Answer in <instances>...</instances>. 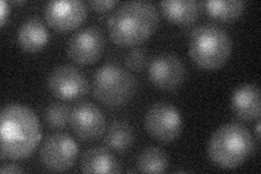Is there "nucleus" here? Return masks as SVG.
I'll use <instances>...</instances> for the list:
<instances>
[{"label":"nucleus","instance_id":"obj_1","mask_svg":"<svg viewBox=\"0 0 261 174\" xmlns=\"http://www.w3.org/2000/svg\"><path fill=\"white\" fill-rule=\"evenodd\" d=\"M42 139L37 115L20 104L7 105L0 113V152L3 158L25 159Z\"/></svg>","mask_w":261,"mask_h":174},{"label":"nucleus","instance_id":"obj_2","mask_svg":"<svg viewBox=\"0 0 261 174\" xmlns=\"http://www.w3.org/2000/svg\"><path fill=\"white\" fill-rule=\"evenodd\" d=\"M159 24L156 6L147 0H130L112 12L108 20L111 39L119 46L130 47L149 38Z\"/></svg>","mask_w":261,"mask_h":174},{"label":"nucleus","instance_id":"obj_3","mask_svg":"<svg viewBox=\"0 0 261 174\" xmlns=\"http://www.w3.org/2000/svg\"><path fill=\"white\" fill-rule=\"evenodd\" d=\"M255 143L249 130L240 123H226L214 132L208 143V156L217 167L234 169L254 152Z\"/></svg>","mask_w":261,"mask_h":174},{"label":"nucleus","instance_id":"obj_4","mask_svg":"<svg viewBox=\"0 0 261 174\" xmlns=\"http://www.w3.org/2000/svg\"><path fill=\"white\" fill-rule=\"evenodd\" d=\"M231 53L230 35L216 24H200L191 33L189 54L193 61L202 69L215 70L222 67Z\"/></svg>","mask_w":261,"mask_h":174},{"label":"nucleus","instance_id":"obj_5","mask_svg":"<svg viewBox=\"0 0 261 174\" xmlns=\"http://www.w3.org/2000/svg\"><path fill=\"white\" fill-rule=\"evenodd\" d=\"M137 82L129 71L116 63H106L93 77V94L98 102L108 107L128 103L136 93Z\"/></svg>","mask_w":261,"mask_h":174},{"label":"nucleus","instance_id":"obj_6","mask_svg":"<svg viewBox=\"0 0 261 174\" xmlns=\"http://www.w3.org/2000/svg\"><path fill=\"white\" fill-rule=\"evenodd\" d=\"M183 121L177 108L170 103L153 104L145 115V127L148 133L163 143L175 140L181 134Z\"/></svg>","mask_w":261,"mask_h":174},{"label":"nucleus","instance_id":"obj_7","mask_svg":"<svg viewBox=\"0 0 261 174\" xmlns=\"http://www.w3.org/2000/svg\"><path fill=\"white\" fill-rule=\"evenodd\" d=\"M79 155V146L72 136L65 133L48 135L40 147L39 157L44 167L50 171H67L73 167Z\"/></svg>","mask_w":261,"mask_h":174},{"label":"nucleus","instance_id":"obj_8","mask_svg":"<svg viewBox=\"0 0 261 174\" xmlns=\"http://www.w3.org/2000/svg\"><path fill=\"white\" fill-rule=\"evenodd\" d=\"M48 89L62 101H75L83 98L89 89V83L84 73L74 65L61 64L56 67L47 81Z\"/></svg>","mask_w":261,"mask_h":174},{"label":"nucleus","instance_id":"obj_9","mask_svg":"<svg viewBox=\"0 0 261 174\" xmlns=\"http://www.w3.org/2000/svg\"><path fill=\"white\" fill-rule=\"evenodd\" d=\"M70 126L80 139L93 142L105 134L107 121L99 107L93 103L82 102L71 110Z\"/></svg>","mask_w":261,"mask_h":174},{"label":"nucleus","instance_id":"obj_10","mask_svg":"<svg viewBox=\"0 0 261 174\" xmlns=\"http://www.w3.org/2000/svg\"><path fill=\"white\" fill-rule=\"evenodd\" d=\"M105 49L102 33L96 28L81 29L73 34L67 45L68 56L75 63L86 65L99 59Z\"/></svg>","mask_w":261,"mask_h":174},{"label":"nucleus","instance_id":"obj_11","mask_svg":"<svg viewBox=\"0 0 261 174\" xmlns=\"http://www.w3.org/2000/svg\"><path fill=\"white\" fill-rule=\"evenodd\" d=\"M185 65L177 56L162 53L149 62L148 76L152 84L162 90H173L182 85L185 79Z\"/></svg>","mask_w":261,"mask_h":174},{"label":"nucleus","instance_id":"obj_12","mask_svg":"<svg viewBox=\"0 0 261 174\" xmlns=\"http://www.w3.org/2000/svg\"><path fill=\"white\" fill-rule=\"evenodd\" d=\"M47 23L53 29L61 32L74 30L86 19V5L81 0L49 2L44 8Z\"/></svg>","mask_w":261,"mask_h":174},{"label":"nucleus","instance_id":"obj_13","mask_svg":"<svg viewBox=\"0 0 261 174\" xmlns=\"http://www.w3.org/2000/svg\"><path fill=\"white\" fill-rule=\"evenodd\" d=\"M231 109L239 119L251 121L260 117V90L257 85L244 84L231 97Z\"/></svg>","mask_w":261,"mask_h":174},{"label":"nucleus","instance_id":"obj_14","mask_svg":"<svg viewBox=\"0 0 261 174\" xmlns=\"http://www.w3.org/2000/svg\"><path fill=\"white\" fill-rule=\"evenodd\" d=\"M81 171L84 173H119L121 164L107 147H92L84 153L81 160Z\"/></svg>","mask_w":261,"mask_h":174},{"label":"nucleus","instance_id":"obj_15","mask_svg":"<svg viewBox=\"0 0 261 174\" xmlns=\"http://www.w3.org/2000/svg\"><path fill=\"white\" fill-rule=\"evenodd\" d=\"M49 39L45 23L38 18L24 21L18 32V41L22 49L29 53H36L44 48Z\"/></svg>","mask_w":261,"mask_h":174},{"label":"nucleus","instance_id":"obj_16","mask_svg":"<svg viewBox=\"0 0 261 174\" xmlns=\"http://www.w3.org/2000/svg\"><path fill=\"white\" fill-rule=\"evenodd\" d=\"M200 4L196 0H163L159 4L166 19L177 24H191L198 18Z\"/></svg>","mask_w":261,"mask_h":174},{"label":"nucleus","instance_id":"obj_17","mask_svg":"<svg viewBox=\"0 0 261 174\" xmlns=\"http://www.w3.org/2000/svg\"><path fill=\"white\" fill-rule=\"evenodd\" d=\"M134 131L126 121L114 120L106 130L103 142L110 151L125 153L134 144Z\"/></svg>","mask_w":261,"mask_h":174},{"label":"nucleus","instance_id":"obj_18","mask_svg":"<svg viewBox=\"0 0 261 174\" xmlns=\"http://www.w3.org/2000/svg\"><path fill=\"white\" fill-rule=\"evenodd\" d=\"M169 165L167 153L157 146L147 147L137 156L136 171L142 173H161Z\"/></svg>","mask_w":261,"mask_h":174},{"label":"nucleus","instance_id":"obj_19","mask_svg":"<svg viewBox=\"0 0 261 174\" xmlns=\"http://www.w3.org/2000/svg\"><path fill=\"white\" fill-rule=\"evenodd\" d=\"M206 12L222 22L233 21L242 15L245 9L243 0H207L203 3Z\"/></svg>","mask_w":261,"mask_h":174},{"label":"nucleus","instance_id":"obj_20","mask_svg":"<svg viewBox=\"0 0 261 174\" xmlns=\"http://www.w3.org/2000/svg\"><path fill=\"white\" fill-rule=\"evenodd\" d=\"M70 108L62 103H53L45 110L47 124L54 129H64L70 123Z\"/></svg>","mask_w":261,"mask_h":174},{"label":"nucleus","instance_id":"obj_21","mask_svg":"<svg viewBox=\"0 0 261 174\" xmlns=\"http://www.w3.org/2000/svg\"><path fill=\"white\" fill-rule=\"evenodd\" d=\"M147 61H148L147 51L141 46H135L130 49L125 57L126 67L132 71H142L147 65Z\"/></svg>","mask_w":261,"mask_h":174},{"label":"nucleus","instance_id":"obj_22","mask_svg":"<svg viewBox=\"0 0 261 174\" xmlns=\"http://www.w3.org/2000/svg\"><path fill=\"white\" fill-rule=\"evenodd\" d=\"M118 4L117 0H91L88 5L96 11H106Z\"/></svg>","mask_w":261,"mask_h":174},{"label":"nucleus","instance_id":"obj_23","mask_svg":"<svg viewBox=\"0 0 261 174\" xmlns=\"http://www.w3.org/2000/svg\"><path fill=\"white\" fill-rule=\"evenodd\" d=\"M0 172L4 174H8V173L11 174V173H23L25 171H24V169H22L21 167H19V165L10 163V164H4Z\"/></svg>","mask_w":261,"mask_h":174},{"label":"nucleus","instance_id":"obj_24","mask_svg":"<svg viewBox=\"0 0 261 174\" xmlns=\"http://www.w3.org/2000/svg\"><path fill=\"white\" fill-rule=\"evenodd\" d=\"M9 11V6H8V4L4 2V0H2V2H0V12H2V15H0V22H2V26L5 24Z\"/></svg>","mask_w":261,"mask_h":174},{"label":"nucleus","instance_id":"obj_25","mask_svg":"<svg viewBox=\"0 0 261 174\" xmlns=\"http://www.w3.org/2000/svg\"><path fill=\"white\" fill-rule=\"evenodd\" d=\"M256 135H257V138H260V122H258L256 126Z\"/></svg>","mask_w":261,"mask_h":174}]
</instances>
